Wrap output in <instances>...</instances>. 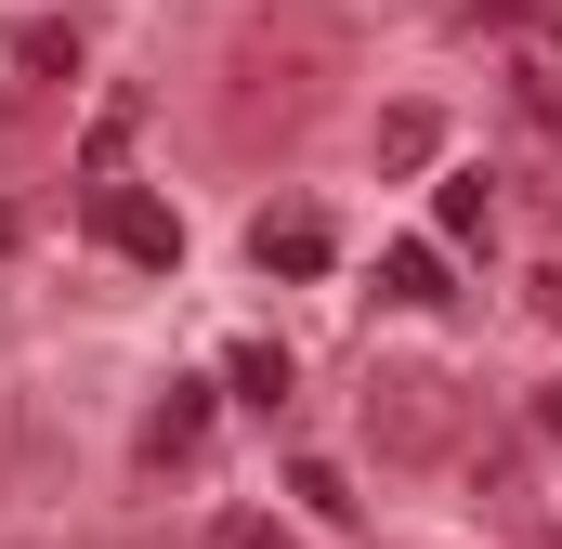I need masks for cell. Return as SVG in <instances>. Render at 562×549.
I'll return each mask as SVG.
<instances>
[{
    "label": "cell",
    "instance_id": "cell-1",
    "mask_svg": "<svg viewBox=\"0 0 562 549\" xmlns=\"http://www.w3.org/2000/svg\"><path fill=\"white\" fill-rule=\"evenodd\" d=\"M340 53H353V26H340V0H262L249 26H236V53H223V79H236V119H314L327 105V79H340Z\"/></svg>",
    "mask_w": 562,
    "mask_h": 549
},
{
    "label": "cell",
    "instance_id": "cell-2",
    "mask_svg": "<svg viewBox=\"0 0 562 549\" xmlns=\"http://www.w3.org/2000/svg\"><path fill=\"white\" fill-rule=\"evenodd\" d=\"M445 418H458V380L445 367H367V445L393 471H431L445 458Z\"/></svg>",
    "mask_w": 562,
    "mask_h": 549
},
{
    "label": "cell",
    "instance_id": "cell-3",
    "mask_svg": "<svg viewBox=\"0 0 562 549\" xmlns=\"http://www.w3.org/2000/svg\"><path fill=\"white\" fill-rule=\"evenodd\" d=\"M223 406H236L223 380H170L157 418H144V471H196V458H210V432H223Z\"/></svg>",
    "mask_w": 562,
    "mask_h": 549
},
{
    "label": "cell",
    "instance_id": "cell-4",
    "mask_svg": "<svg viewBox=\"0 0 562 549\" xmlns=\"http://www.w3.org/2000/svg\"><path fill=\"white\" fill-rule=\"evenodd\" d=\"M92 236H105L119 262H144V274H170V262H183V223H170L144 183H92Z\"/></svg>",
    "mask_w": 562,
    "mask_h": 549
},
{
    "label": "cell",
    "instance_id": "cell-5",
    "mask_svg": "<svg viewBox=\"0 0 562 549\" xmlns=\"http://www.w3.org/2000/svg\"><path fill=\"white\" fill-rule=\"evenodd\" d=\"M249 262L301 288V274H327V262H340V223H327L314 197H288V210H262V223H249Z\"/></svg>",
    "mask_w": 562,
    "mask_h": 549
},
{
    "label": "cell",
    "instance_id": "cell-6",
    "mask_svg": "<svg viewBox=\"0 0 562 549\" xmlns=\"http://www.w3.org/2000/svg\"><path fill=\"white\" fill-rule=\"evenodd\" d=\"M431 236L471 262V249H497V170H445L431 183Z\"/></svg>",
    "mask_w": 562,
    "mask_h": 549
},
{
    "label": "cell",
    "instance_id": "cell-7",
    "mask_svg": "<svg viewBox=\"0 0 562 549\" xmlns=\"http://www.w3.org/2000/svg\"><path fill=\"white\" fill-rule=\"evenodd\" d=\"M132 144H144V92H119V105H92V132H79V170H92V183H119V170H132Z\"/></svg>",
    "mask_w": 562,
    "mask_h": 549
},
{
    "label": "cell",
    "instance_id": "cell-8",
    "mask_svg": "<svg viewBox=\"0 0 562 549\" xmlns=\"http://www.w3.org/2000/svg\"><path fill=\"white\" fill-rule=\"evenodd\" d=\"M0 53H13V79H66V66H79V26H66V13H13Z\"/></svg>",
    "mask_w": 562,
    "mask_h": 549
},
{
    "label": "cell",
    "instance_id": "cell-9",
    "mask_svg": "<svg viewBox=\"0 0 562 549\" xmlns=\"http://www.w3.org/2000/svg\"><path fill=\"white\" fill-rule=\"evenodd\" d=\"M445 157V105H380V170H431Z\"/></svg>",
    "mask_w": 562,
    "mask_h": 549
},
{
    "label": "cell",
    "instance_id": "cell-10",
    "mask_svg": "<svg viewBox=\"0 0 562 549\" xmlns=\"http://www.w3.org/2000/svg\"><path fill=\"white\" fill-rule=\"evenodd\" d=\"M223 393H236V406H288V354L276 340H236V354H223Z\"/></svg>",
    "mask_w": 562,
    "mask_h": 549
},
{
    "label": "cell",
    "instance_id": "cell-11",
    "mask_svg": "<svg viewBox=\"0 0 562 549\" xmlns=\"http://www.w3.org/2000/svg\"><path fill=\"white\" fill-rule=\"evenodd\" d=\"M380 288H393V301H445L458 274H445V249H380Z\"/></svg>",
    "mask_w": 562,
    "mask_h": 549
},
{
    "label": "cell",
    "instance_id": "cell-12",
    "mask_svg": "<svg viewBox=\"0 0 562 549\" xmlns=\"http://www.w3.org/2000/svg\"><path fill=\"white\" fill-rule=\"evenodd\" d=\"M223 537H236V549H288V524H223Z\"/></svg>",
    "mask_w": 562,
    "mask_h": 549
},
{
    "label": "cell",
    "instance_id": "cell-13",
    "mask_svg": "<svg viewBox=\"0 0 562 549\" xmlns=\"http://www.w3.org/2000/svg\"><path fill=\"white\" fill-rule=\"evenodd\" d=\"M537 432H550V445H562V380H550V393H537Z\"/></svg>",
    "mask_w": 562,
    "mask_h": 549
},
{
    "label": "cell",
    "instance_id": "cell-14",
    "mask_svg": "<svg viewBox=\"0 0 562 549\" xmlns=\"http://www.w3.org/2000/svg\"><path fill=\"white\" fill-rule=\"evenodd\" d=\"M537 40H550V66H562V0H550V13H537Z\"/></svg>",
    "mask_w": 562,
    "mask_h": 549
}]
</instances>
